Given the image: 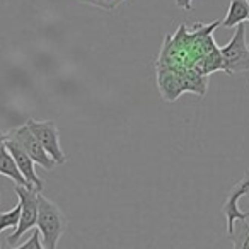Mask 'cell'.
Listing matches in <instances>:
<instances>
[{"label": "cell", "instance_id": "1", "mask_svg": "<svg viewBox=\"0 0 249 249\" xmlns=\"http://www.w3.org/2000/svg\"><path fill=\"white\" fill-rule=\"evenodd\" d=\"M36 227L41 232V241L45 249L58 248L63 232L69 227V220L63 215L62 208L55 201L43 196L41 193L38 195V220H36Z\"/></svg>", "mask_w": 249, "mask_h": 249}, {"label": "cell", "instance_id": "7", "mask_svg": "<svg viewBox=\"0 0 249 249\" xmlns=\"http://www.w3.org/2000/svg\"><path fill=\"white\" fill-rule=\"evenodd\" d=\"M0 174L11 178V179L14 181V184H19V186H33V184H29V181L24 178V174L19 171L14 157H12V154L9 152L7 145H5V140L4 142H0Z\"/></svg>", "mask_w": 249, "mask_h": 249}, {"label": "cell", "instance_id": "8", "mask_svg": "<svg viewBox=\"0 0 249 249\" xmlns=\"http://www.w3.org/2000/svg\"><path fill=\"white\" fill-rule=\"evenodd\" d=\"M249 16V0H231L224 21L220 22L224 28H235L248 21Z\"/></svg>", "mask_w": 249, "mask_h": 249}, {"label": "cell", "instance_id": "11", "mask_svg": "<svg viewBox=\"0 0 249 249\" xmlns=\"http://www.w3.org/2000/svg\"><path fill=\"white\" fill-rule=\"evenodd\" d=\"M234 246L239 249H249V224H246V227L242 229L241 235L235 239Z\"/></svg>", "mask_w": 249, "mask_h": 249}, {"label": "cell", "instance_id": "6", "mask_svg": "<svg viewBox=\"0 0 249 249\" xmlns=\"http://www.w3.org/2000/svg\"><path fill=\"white\" fill-rule=\"evenodd\" d=\"M5 145H7L9 152L12 154V157H14L16 164H18L19 171H21L22 174H24V178L29 181V184H33V188H36L38 191H43V188H45V183H43V179L38 176V173L35 171V160L29 157V154L26 152L24 149L21 147V143L18 142V140H14L11 135L7 133V139H5Z\"/></svg>", "mask_w": 249, "mask_h": 249}, {"label": "cell", "instance_id": "2", "mask_svg": "<svg viewBox=\"0 0 249 249\" xmlns=\"http://www.w3.org/2000/svg\"><path fill=\"white\" fill-rule=\"evenodd\" d=\"M14 191L18 195L19 201H21V218L19 224L16 227L14 234H11L7 237V246L16 248L19 244V239L26 234L28 231H31L33 227H36V220H38V195L41 191L35 190L33 186H19L16 184Z\"/></svg>", "mask_w": 249, "mask_h": 249}, {"label": "cell", "instance_id": "13", "mask_svg": "<svg viewBox=\"0 0 249 249\" xmlns=\"http://www.w3.org/2000/svg\"><path fill=\"white\" fill-rule=\"evenodd\" d=\"M241 183L244 184V188H246V191L249 193V169L246 171V174L242 176V179H241Z\"/></svg>", "mask_w": 249, "mask_h": 249}, {"label": "cell", "instance_id": "4", "mask_svg": "<svg viewBox=\"0 0 249 249\" xmlns=\"http://www.w3.org/2000/svg\"><path fill=\"white\" fill-rule=\"evenodd\" d=\"M26 124L29 126L33 133H35L36 139L41 142V145L45 147L46 152L52 156V159L56 162V166H62V164L67 162V156L62 150V145H60V132L58 126L53 120H46V121H38L29 118L26 121Z\"/></svg>", "mask_w": 249, "mask_h": 249}, {"label": "cell", "instance_id": "5", "mask_svg": "<svg viewBox=\"0 0 249 249\" xmlns=\"http://www.w3.org/2000/svg\"><path fill=\"white\" fill-rule=\"evenodd\" d=\"M9 135L21 143V147L29 154V157H31L36 164H39L41 167H45L46 171H53L56 167V162L52 159V156L46 152L45 147L41 145V142L35 137V133L29 130L28 124L12 130V132H9Z\"/></svg>", "mask_w": 249, "mask_h": 249}, {"label": "cell", "instance_id": "15", "mask_svg": "<svg viewBox=\"0 0 249 249\" xmlns=\"http://www.w3.org/2000/svg\"><path fill=\"white\" fill-rule=\"evenodd\" d=\"M248 21H249V16H248Z\"/></svg>", "mask_w": 249, "mask_h": 249}, {"label": "cell", "instance_id": "16", "mask_svg": "<svg viewBox=\"0 0 249 249\" xmlns=\"http://www.w3.org/2000/svg\"><path fill=\"white\" fill-rule=\"evenodd\" d=\"M0 246H2V244H0Z\"/></svg>", "mask_w": 249, "mask_h": 249}, {"label": "cell", "instance_id": "12", "mask_svg": "<svg viewBox=\"0 0 249 249\" xmlns=\"http://www.w3.org/2000/svg\"><path fill=\"white\" fill-rule=\"evenodd\" d=\"M176 5L183 11H190L191 5H193V0H176Z\"/></svg>", "mask_w": 249, "mask_h": 249}, {"label": "cell", "instance_id": "10", "mask_svg": "<svg viewBox=\"0 0 249 249\" xmlns=\"http://www.w3.org/2000/svg\"><path fill=\"white\" fill-rule=\"evenodd\" d=\"M16 248H19V249H43V241H41V232H39V229H36V231L33 232L31 239H28V241L22 242V244H18Z\"/></svg>", "mask_w": 249, "mask_h": 249}, {"label": "cell", "instance_id": "14", "mask_svg": "<svg viewBox=\"0 0 249 249\" xmlns=\"http://www.w3.org/2000/svg\"><path fill=\"white\" fill-rule=\"evenodd\" d=\"M5 139H7V133H2V132H0V142H4Z\"/></svg>", "mask_w": 249, "mask_h": 249}, {"label": "cell", "instance_id": "3", "mask_svg": "<svg viewBox=\"0 0 249 249\" xmlns=\"http://www.w3.org/2000/svg\"><path fill=\"white\" fill-rule=\"evenodd\" d=\"M224 70L227 75L249 72V46L246 43V26L244 22L235 26V35L231 38L227 45L220 48Z\"/></svg>", "mask_w": 249, "mask_h": 249}, {"label": "cell", "instance_id": "9", "mask_svg": "<svg viewBox=\"0 0 249 249\" xmlns=\"http://www.w3.org/2000/svg\"><path fill=\"white\" fill-rule=\"evenodd\" d=\"M19 218H21V201L12 210L0 213V232L5 229H16L19 224Z\"/></svg>", "mask_w": 249, "mask_h": 249}]
</instances>
